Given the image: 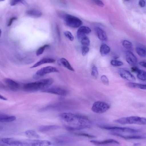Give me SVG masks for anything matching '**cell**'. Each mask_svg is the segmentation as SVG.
<instances>
[{
	"label": "cell",
	"instance_id": "603a6c76",
	"mask_svg": "<svg viewBox=\"0 0 146 146\" xmlns=\"http://www.w3.org/2000/svg\"><path fill=\"white\" fill-rule=\"evenodd\" d=\"M137 74L138 79L143 81L146 80V71L139 69Z\"/></svg>",
	"mask_w": 146,
	"mask_h": 146
},
{
	"label": "cell",
	"instance_id": "8d00e7d4",
	"mask_svg": "<svg viewBox=\"0 0 146 146\" xmlns=\"http://www.w3.org/2000/svg\"><path fill=\"white\" fill-rule=\"evenodd\" d=\"M17 18L15 17H13L11 18L9 20L8 24L7 26H10L14 20H16Z\"/></svg>",
	"mask_w": 146,
	"mask_h": 146
},
{
	"label": "cell",
	"instance_id": "277c9868",
	"mask_svg": "<svg viewBox=\"0 0 146 146\" xmlns=\"http://www.w3.org/2000/svg\"><path fill=\"white\" fill-rule=\"evenodd\" d=\"M114 121L121 124H136L146 125V118L137 116L122 117L115 120Z\"/></svg>",
	"mask_w": 146,
	"mask_h": 146
},
{
	"label": "cell",
	"instance_id": "836d02e7",
	"mask_svg": "<svg viewBox=\"0 0 146 146\" xmlns=\"http://www.w3.org/2000/svg\"><path fill=\"white\" fill-rule=\"evenodd\" d=\"M101 80L104 84L108 86L109 84V80L107 77L105 75H103L101 77Z\"/></svg>",
	"mask_w": 146,
	"mask_h": 146
},
{
	"label": "cell",
	"instance_id": "52a82bcc",
	"mask_svg": "<svg viewBox=\"0 0 146 146\" xmlns=\"http://www.w3.org/2000/svg\"><path fill=\"white\" fill-rule=\"evenodd\" d=\"M99 127L103 129L111 130L115 132H124L127 133H136L137 130L128 127L113 126L105 125H99Z\"/></svg>",
	"mask_w": 146,
	"mask_h": 146
},
{
	"label": "cell",
	"instance_id": "4dcf8cb0",
	"mask_svg": "<svg viewBox=\"0 0 146 146\" xmlns=\"http://www.w3.org/2000/svg\"><path fill=\"white\" fill-rule=\"evenodd\" d=\"M65 36L70 40L72 41L74 39V37L72 33L69 31H65L64 32Z\"/></svg>",
	"mask_w": 146,
	"mask_h": 146
},
{
	"label": "cell",
	"instance_id": "9a60e30c",
	"mask_svg": "<svg viewBox=\"0 0 146 146\" xmlns=\"http://www.w3.org/2000/svg\"><path fill=\"white\" fill-rule=\"evenodd\" d=\"M94 30L98 38L103 41L108 40V36L106 32L99 27H96Z\"/></svg>",
	"mask_w": 146,
	"mask_h": 146
},
{
	"label": "cell",
	"instance_id": "7a4b0ae2",
	"mask_svg": "<svg viewBox=\"0 0 146 146\" xmlns=\"http://www.w3.org/2000/svg\"><path fill=\"white\" fill-rule=\"evenodd\" d=\"M1 141L10 146H49L51 142L46 140L38 139H23L13 138H3Z\"/></svg>",
	"mask_w": 146,
	"mask_h": 146
},
{
	"label": "cell",
	"instance_id": "f546056e",
	"mask_svg": "<svg viewBox=\"0 0 146 146\" xmlns=\"http://www.w3.org/2000/svg\"><path fill=\"white\" fill-rule=\"evenodd\" d=\"M110 63L111 65L115 66H119L122 65L123 63L121 61L116 59H113L111 60Z\"/></svg>",
	"mask_w": 146,
	"mask_h": 146
},
{
	"label": "cell",
	"instance_id": "83f0119b",
	"mask_svg": "<svg viewBox=\"0 0 146 146\" xmlns=\"http://www.w3.org/2000/svg\"><path fill=\"white\" fill-rule=\"evenodd\" d=\"M98 71L97 68L95 66H93L92 68V76L95 78L96 79L98 76Z\"/></svg>",
	"mask_w": 146,
	"mask_h": 146
},
{
	"label": "cell",
	"instance_id": "e0dca14e",
	"mask_svg": "<svg viewBox=\"0 0 146 146\" xmlns=\"http://www.w3.org/2000/svg\"><path fill=\"white\" fill-rule=\"evenodd\" d=\"M16 117L13 115H10L3 114L0 115V121L1 122H9L15 120Z\"/></svg>",
	"mask_w": 146,
	"mask_h": 146
},
{
	"label": "cell",
	"instance_id": "484cf974",
	"mask_svg": "<svg viewBox=\"0 0 146 146\" xmlns=\"http://www.w3.org/2000/svg\"><path fill=\"white\" fill-rule=\"evenodd\" d=\"M83 46H88L90 44V40L86 35L83 37L80 40Z\"/></svg>",
	"mask_w": 146,
	"mask_h": 146
},
{
	"label": "cell",
	"instance_id": "7c38bea8",
	"mask_svg": "<svg viewBox=\"0 0 146 146\" xmlns=\"http://www.w3.org/2000/svg\"><path fill=\"white\" fill-rule=\"evenodd\" d=\"M90 141L94 145L99 146L110 144H119V142L113 139H109L101 141L92 140Z\"/></svg>",
	"mask_w": 146,
	"mask_h": 146
},
{
	"label": "cell",
	"instance_id": "8992f818",
	"mask_svg": "<svg viewBox=\"0 0 146 146\" xmlns=\"http://www.w3.org/2000/svg\"><path fill=\"white\" fill-rule=\"evenodd\" d=\"M110 108V106L108 103L103 101H98L94 103L91 110L94 113H102L106 111Z\"/></svg>",
	"mask_w": 146,
	"mask_h": 146
},
{
	"label": "cell",
	"instance_id": "cb8c5ba5",
	"mask_svg": "<svg viewBox=\"0 0 146 146\" xmlns=\"http://www.w3.org/2000/svg\"><path fill=\"white\" fill-rule=\"evenodd\" d=\"M137 53L140 56L142 57H146V50L145 48L137 47L136 48Z\"/></svg>",
	"mask_w": 146,
	"mask_h": 146
},
{
	"label": "cell",
	"instance_id": "f35d334b",
	"mask_svg": "<svg viewBox=\"0 0 146 146\" xmlns=\"http://www.w3.org/2000/svg\"><path fill=\"white\" fill-rule=\"evenodd\" d=\"M139 64L142 66L146 68V62L144 61H141L139 62Z\"/></svg>",
	"mask_w": 146,
	"mask_h": 146
},
{
	"label": "cell",
	"instance_id": "ab89813d",
	"mask_svg": "<svg viewBox=\"0 0 146 146\" xmlns=\"http://www.w3.org/2000/svg\"><path fill=\"white\" fill-rule=\"evenodd\" d=\"M0 99L4 100H7V99L6 98L1 95L0 96Z\"/></svg>",
	"mask_w": 146,
	"mask_h": 146
},
{
	"label": "cell",
	"instance_id": "8fae6325",
	"mask_svg": "<svg viewBox=\"0 0 146 146\" xmlns=\"http://www.w3.org/2000/svg\"><path fill=\"white\" fill-rule=\"evenodd\" d=\"M118 72L120 76L123 79L131 81L135 80L134 76L127 70L120 68L118 70Z\"/></svg>",
	"mask_w": 146,
	"mask_h": 146
},
{
	"label": "cell",
	"instance_id": "9c48e42d",
	"mask_svg": "<svg viewBox=\"0 0 146 146\" xmlns=\"http://www.w3.org/2000/svg\"><path fill=\"white\" fill-rule=\"evenodd\" d=\"M42 91L62 96H66L68 93V92L66 89L57 86L48 87L42 90Z\"/></svg>",
	"mask_w": 146,
	"mask_h": 146
},
{
	"label": "cell",
	"instance_id": "f1b7e54d",
	"mask_svg": "<svg viewBox=\"0 0 146 146\" xmlns=\"http://www.w3.org/2000/svg\"><path fill=\"white\" fill-rule=\"evenodd\" d=\"M122 44L123 46L127 49H130L132 46V44L131 42L127 40H123V41Z\"/></svg>",
	"mask_w": 146,
	"mask_h": 146
},
{
	"label": "cell",
	"instance_id": "3957f363",
	"mask_svg": "<svg viewBox=\"0 0 146 146\" xmlns=\"http://www.w3.org/2000/svg\"><path fill=\"white\" fill-rule=\"evenodd\" d=\"M53 82V79L47 78L41 79L36 82L26 83L23 86V89L28 92L42 90L48 87Z\"/></svg>",
	"mask_w": 146,
	"mask_h": 146
},
{
	"label": "cell",
	"instance_id": "e575fe53",
	"mask_svg": "<svg viewBox=\"0 0 146 146\" xmlns=\"http://www.w3.org/2000/svg\"><path fill=\"white\" fill-rule=\"evenodd\" d=\"M75 134L76 135L84 136L86 137H87L90 138H94L95 137V136L92 135H90L87 133H76Z\"/></svg>",
	"mask_w": 146,
	"mask_h": 146
},
{
	"label": "cell",
	"instance_id": "4fadbf2b",
	"mask_svg": "<svg viewBox=\"0 0 146 146\" xmlns=\"http://www.w3.org/2000/svg\"><path fill=\"white\" fill-rule=\"evenodd\" d=\"M125 59L127 62L132 66L135 65L137 62V59L136 56L129 50H127L126 52Z\"/></svg>",
	"mask_w": 146,
	"mask_h": 146
},
{
	"label": "cell",
	"instance_id": "2e32d148",
	"mask_svg": "<svg viewBox=\"0 0 146 146\" xmlns=\"http://www.w3.org/2000/svg\"><path fill=\"white\" fill-rule=\"evenodd\" d=\"M55 61V60L54 59L50 58H44L37 62L30 68H36L44 64L53 63Z\"/></svg>",
	"mask_w": 146,
	"mask_h": 146
},
{
	"label": "cell",
	"instance_id": "44dd1931",
	"mask_svg": "<svg viewBox=\"0 0 146 146\" xmlns=\"http://www.w3.org/2000/svg\"><path fill=\"white\" fill-rule=\"evenodd\" d=\"M126 85L130 88L146 90V84H144L129 82L127 83Z\"/></svg>",
	"mask_w": 146,
	"mask_h": 146
},
{
	"label": "cell",
	"instance_id": "74e56055",
	"mask_svg": "<svg viewBox=\"0 0 146 146\" xmlns=\"http://www.w3.org/2000/svg\"><path fill=\"white\" fill-rule=\"evenodd\" d=\"M145 1L144 0H140L139 2V5L141 7H143L145 5Z\"/></svg>",
	"mask_w": 146,
	"mask_h": 146
},
{
	"label": "cell",
	"instance_id": "5b68a950",
	"mask_svg": "<svg viewBox=\"0 0 146 146\" xmlns=\"http://www.w3.org/2000/svg\"><path fill=\"white\" fill-rule=\"evenodd\" d=\"M63 17L66 24L69 27L77 28L82 24V21L76 16L69 14H65Z\"/></svg>",
	"mask_w": 146,
	"mask_h": 146
},
{
	"label": "cell",
	"instance_id": "d4e9b609",
	"mask_svg": "<svg viewBox=\"0 0 146 146\" xmlns=\"http://www.w3.org/2000/svg\"><path fill=\"white\" fill-rule=\"evenodd\" d=\"M25 133L28 136L33 138H39V135L35 131L32 130H29L26 131Z\"/></svg>",
	"mask_w": 146,
	"mask_h": 146
},
{
	"label": "cell",
	"instance_id": "5bb4252c",
	"mask_svg": "<svg viewBox=\"0 0 146 146\" xmlns=\"http://www.w3.org/2000/svg\"><path fill=\"white\" fill-rule=\"evenodd\" d=\"M91 32V29L88 27L85 26L80 27L77 32V36L78 40H80L83 37L86 35V34H89Z\"/></svg>",
	"mask_w": 146,
	"mask_h": 146
},
{
	"label": "cell",
	"instance_id": "d6a6232c",
	"mask_svg": "<svg viewBox=\"0 0 146 146\" xmlns=\"http://www.w3.org/2000/svg\"><path fill=\"white\" fill-rule=\"evenodd\" d=\"M82 53L83 56L86 55L89 50V48L88 46H83L82 47Z\"/></svg>",
	"mask_w": 146,
	"mask_h": 146
},
{
	"label": "cell",
	"instance_id": "6da1fadb",
	"mask_svg": "<svg viewBox=\"0 0 146 146\" xmlns=\"http://www.w3.org/2000/svg\"><path fill=\"white\" fill-rule=\"evenodd\" d=\"M58 116L65 123L66 129L70 131L79 130L90 128L92 123L86 116L71 113H62Z\"/></svg>",
	"mask_w": 146,
	"mask_h": 146
},
{
	"label": "cell",
	"instance_id": "d590c367",
	"mask_svg": "<svg viewBox=\"0 0 146 146\" xmlns=\"http://www.w3.org/2000/svg\"><path fill=\"white\" fill-rule=\"evenodd\" d=\"M93 1L97 5L100 7H103L104 6V4L103 2L100 0H94Z\"/></svg>",
	"mask_w": 146,
	"mask_h": 146
},
{
	"label": "cell",
	"instance_id": "ba28073f",
	"mask_svg": "<svg viewBox=\"0 0 146 146\" xmlns=\"http://www.w3.org/2000/svg\"><path fill=\"white\" fill-rule=\"evenodd\" d=\"M58 69L52 66H47L42 67L38 70L35 74L33 78L37 79L44 75L51 73L58 72Z\"/></svg>",
	"mask_w": 146,
	"mask_h": 146
},
{
	"label": "cell",
	"instance_id": "60d3db41",
	"mask_svg": "<svg viewBox=\"0 0 146 146\" xmlns=\"http://www.w3.org/2000/svg\"><path fill=\"white\" fill-rule=\"evenodd\" d=\"M145 49H146V48H145Z\"/></svg>",
	"mask_w": 146,
	"mask_h": 146
},
{
	"label": "cell",
	"instance_id": "7402d4cb",
	"mask_svg": "<svg viewBox=\"0 0 146 146\" xmlns=\"http://www.w3.org/2000/svg\"><path fill=\"white\" fill-rule=\"evenodd\" d=\"M110 50L109 46L106 44L103 43L100 46V51L102 56H105L109 53Z\"/></svg>",
	"mask_w": 146,
	"mask_h": 146
},
{
	"label": "cell",
	"instance_id": "4316f807",
	"mask_svg": "<svg viewBox=\"0 0 146 146\" xmlns=\"http://www.w3.org/2000/svg\"><path fill=\"white\" fill-rule=\"evenodd\" d=\"M49 46V45L46 44L39 47L36 51V55L37 56H39L42 54L44 52L45 49L46 48L48 47Z\"/></svg>",
	"mask_w": 146,
	"mask_h": 146
},
{
	"label": "cell",
	"instance_id": "d6986e66",
	"mask_svg": "<svg viewBox=\"0 0 146 146\" xmlns=\"http://www.w3.org/2000/svg\"><path fill=\"white\" fill-rule=\"evenodd\" d=\"M58 63L68 70L74 71V70L72 66L69 62L65 58H62L60 59L58 61Z\"/></svg>",
	"mask_w": 146,
	"mask_h": 146
},
{
	"label": "cell",
	"instance_id": "1f68e13d",
	"mask_svg": "<svg viewBox=\"0 0 146 146\" xmlns=\"http://www.w3.org/2000/svg\"><path fill=\"white\" fill-rule=\"evenodd\" d=\"M19 3H21L23 4H26V2L25 1L21 0H11L10 4L11 6H14Z\"/></svg>",
	"mask_w": 146,
	"mask_h": 146
},
{
	"label": "cell",
	"instance_id": "30bf717a",
	"mask_svg": "<svg viewBox=\"0 0 146 146\" xmlns=\"http://www.w3.org/2000/svg\"><path fill=\"white\" fill-rule=\"evenodd\" d=\"M3 81L7 87L12 91H16L19 88V84L10 78H5L3 80Z\"/></svg>",
	"mask_w": 146,
	"mask_h": 146
},
{
	"label": "cell",
	"instance_id": "ffe728a7",
	"mask_svg": "<svg viewBox=\"0 0 146 146\" xmlns=\"http://www.w3.org/2000/svg\"><path fill=\"white\" fill-rule=\"evenodd\" d=\"M26 14L28 16L33 18H38L40 17L42 15V13L38 10L31 9L27 10Z\"/></svg>",
	"mask_w": 146,
	"mask_h": 146
},
{
	"label": "cell",
	"instance_id": "ac0fdd59",
	"mask_svg": "<svg viewBox=\"0 0 146 146\" xmlns=\"http://www.w3.org/2000/svg\"><path fill=\"white\" fill-rule=\"evenodd\" d=\"M60 127L55 125H43L39 128V130L41 132H46L59 128Z\"/></svg>",
	"mask_w": 146,
	"mask_h": 146
}]
</instances>
